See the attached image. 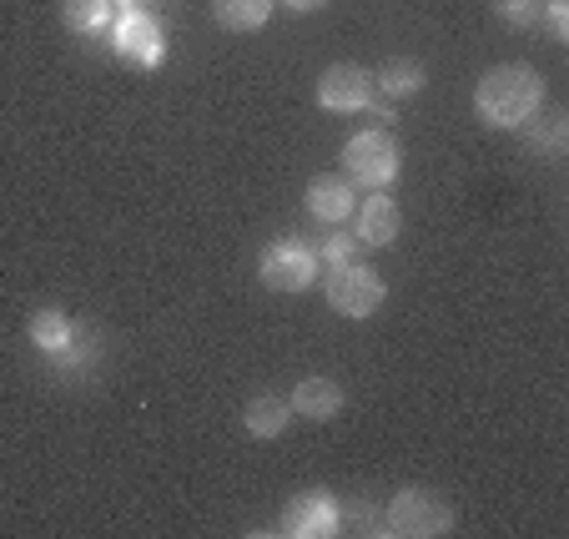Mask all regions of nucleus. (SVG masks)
<instances>
[{"label": "nucleus", "mask_w": 569, "mask_h": 539, "mask_svg": "<svg viewBox=\"0 0 569 539\" xmlns=\"http://www.w3.org/2000/svg\"><path fill=\"white\" fill-rule=\"evenodd\" d=\"M545 107V76L535 66H495L473 87V117L495 131H515Z\"/></svg>", "instance_id": "f257e3e1"}, {"label": "nucleus", "mask_w": 569, "mask_h": 539, "mask_svg": "<svg viewBox=\"0 0 569 539\" xmlns=\"http://www.w3.org/2000/svg\"><path fill=\"white\" fill-rule=\"evenodd\" d=\"M449 529H453V509L433 489H398L383 509V535L398 539H433L449 535Z\"/></svg>", "instance_id": "f03ea898"}, {"label": "nucleus", "mask_w": 569, "mask_h": 539, "mask_svg": "<svg viewBox=\"0 0 569 539\" xmlns=\"http://www.w3.org/2000/svg\"><path fill=\"white\" fill-rule=\"evenodd\" d=\"M398 162L403 157H398L393 131H358L343 147V177L353 187H368V192H383L398 177Z\"/></svg>", "instance_id": "7ed1b4c3"}, {"label": "nucleus", "mask_w": 569, "mask_h": 539, "mask_svg": "<svg viewBox=\"0 0 569 539\" xmlns=\"http://www.w3.org/2000/svg\"><path fill=\"white\" fill-rule=\"evenodd\" d=\"M318 268H322L318 252L302 238L268 242L258 258V278H262V288H272V292H308L312 282H318Z\"/></svg>", "instance_id": "20e7f679"}, {"label": "nucleus", "mask_w": 569, "mask_h": 539, "mask_svg": "<svg viewBox=\"0 0 569 539\" xmlns=\"http://www.w3.org/2000/svg\"><path fill=\"white\" fill-rule=\"evenodd\" d=\"M388 298V282L368 262H343L328 268V308L343 318H373Z\"/></svg>", "instance_id": "39448f33"}, {"label": "nucleus", "mask_w": 569, "mask_h": 539, "mask_svg": "<svg viewBox=\"0 0 569 539\" xmlns=\"http://www.w3.org/2000/svg\"><path fill=\"white\" fill-rule=\"evenodd\" d=\"M111 51L131 71H157L161 56H167V31H161V21L151 11H121L111 21Z\"/></svg>", "instance_id": "423d86ee"}, {"label": "nucleus", "mask_w": 569, "mask_h": 539, "mask_svg": "<svg viewBox=\"0 0 569 539\" xmlns=\"http://www.w3.org/2000/svg\"><path fill=\"white\" fill-rule=\"evenodd\" d=\"M338 529H343V505L328 489H302L282 509V535H292V539H328Z\"/></svg>", "instance_id": "0eeeda50"}, {"label": "nucleus", "mask_w": 569, "mask_h": 539, "mask_svg": "<svg viewBox=\"0 0 569 539\" xmlns=\"http://www.w3.org/2000/svg\"><path fill=\"white\" fill-rule=\"evenodd\" d=\"M318 107L322 111H338V117H353V111L373 107V76L363 66H328L318 81Z\"/></svg>", "instance_id": "6e6552de"}, {"label": "nucleus", "mask_w": 569, "mask_h": 539, "mask_svg": "<svg viewBox=\"0 0 569 539\" xmlns=\"http://www.w3.org/2000/svg\"><path fill=\"white\" fill-rule=\"evenodd\" d=\"M398 227H403V217H398V202L388 192H368L363 202L353 207L358 248H388V242L398 238Z\"/></svg>", "instance_id": "1a4fd4ad"}, {"label": "nucleus", "mask_w": 569, "mask_h": 539, "mask_svg": "<svg viewBox=\"0 0 569 539\" xmlns=\"http://www.w3.org/2000/svg\"><path fill=\"white\" fill-rule=\"evenodd\" d=\"M353 207H358V192H353V182L348 177H312L308 182V212L318 217V222H328V227H338V222H348L353 217Z\"/></svg>", "instance_id": "9d476101"}, {"label": "nucleus", "mask_w": 569, "mask_h": 539, "mask_svg": "<svg viewBox=\"0 0 569 539\" xmlns=\"http://www.w3.org/2000/svg\"><path fill=\"white\" fill-rule=\"evenodd\" d=\"M26 338H31V348H36V353H51V358H61L66 348H71L81 333H76V323L61 313V308H36V313H31V323H26Z\"/></svg>", "instance_id": "9b49d317"}, {"label": "nucleus", "mask_w": 569, "mask_h": 539, "mask_svg": "<svg viewBox=\"0 0 569 539\" xmlns=\"http://www.w3.org/2000/svg\"><path fill=\"white\" fill-rule=\"evenodd\" d=\"M288 403L302 419H333V413L343 409V389H338L333 378H302Z\"/></svg>", "instance_id": "f8f14e48"}, {"label": "nucleus", "mask_w": 569, "mask_h": 539, "mask_svg": "<svg viewBox=\"0 0 569 539\" xmlns=\"http://www.w3.org/2000/svg\"><path fill=\"white\" fill-rule=\"evenodd\" d=\"M272 6H278V0H212V16L222 31L248 36V31H262V26L272 21Z\"/></svg>", "instance_id": "ddd939ff"}, {"label": "nucleus", "mask_w": 569, "mask_h": 539, "mask_svg": "<svg viewBox=\"0 0 569 539\" xmlns=\"http://www.w3.org/2000/svg\"><path fill=\"white\" fill-rule=\"evenodd\" d=\"M288 419H292V403L278 399V393H258V399L248 403V413H242L252 439H278V433L288 429Z\"/></svg>", "instance_id": "4468645a"}, {"label": "nucleus", "mask_w": 569, "mask_h": 539, "mask_svg": "<svg viewBox=\"0 0 569 539\" xmlns=\"http://www.w3.org/2000/svg\"><path fill=\"white\" fill-rule=\"evenodd\" d=\"M111 16H117V6L111 0H61V21L71 36H97L111 26Z\"/></svg>", "instance_id": "2eb2a0df"}, {"label": "nucleus", "mask_w": 569, "mask_h": 539, "mask_svg": "<svg viewBox=\"0 0 569 539\" xmlns=\"http://www.w3.org/2000/svg\"><path fill=\"white\" fill-rule=\"evenodd\" d=\"M423 81H429V76H423L419 61H388L383 71L373 76V91H383V97L398 101V97H419Z\"/></svg>", "instance_id": "dca6fc26"}, {"label": "nucleus", "mask_w": 569, "mask_h": 539, "mask_svg": "<svg viewBox=\"0 0 569 539\" xmlns=\"http://www.w3.org/2000/svg\"><path fill=\"white\" fill-rule=\"evenodd\" d=\"M529 127V151L535 157H559L569 141V121L565 117H545V121H525Z\"/></svg>", "instance_id": "f3484780"}, {"label": "nucleus", "mask_w": 569, "mask_h": 539, "mask_svg": "<svg viewBox=\"0 0 569 539\" xmlns=\"http://www.w3.org/2000/svg\"><path fill=\"white\" fill-rule=\"evenodd\" d=\"M539 11H545V0H495V16H499L505 26H515V31L535 26Z\"/></svg>", "instance_id": "a211bd4d"}, {"label": "nucleus", "mask_w": 569, "mask_h": 539, "mask_svg": "<svg viewBox=\"0 0 569 539\" xmlns=\"http://www.w3.org/2000/svg\"><path fill=\"white\" fill-rule=\"evenodd\" d=\"M318 262H328V268L358 262V238H353V232H328V242L318 248Z\"/></svg>", "instance_id": "6ab92c4d"}, {"label": "nucleus", "mask_w": 569, "mask_h": 539, "mask_svg": "<svg viewBox=\"0 0 569 539\" xmlns=\"http://www.w3.org/2000/svg\"><path fill=\"white\" fill-rule=\"evenodd\" d=\"M545 21L555 41H569V0H545Z\"/></svg>", "instance_id": "aec40b11"}, {"label": "nucleus", "mask_w": 569, "mask_h": 539, "mask_svg": "<svg viewBox=\"0 0 569 539\" xmlns=\"http://www.w3.org/2000/svg\"><path fill=\"white\" fill-rule=\"evenodd\" d=\"M322 0H288V11H318Z\"/></svg>", "instance_id": "412c9836"}, {"label": "nucleus", "mask_w": 569, "mask_h": 539, "mask_svg": "<svg viewBox=\"0 0 569 539\" xmlns=\"http://www.w3.org/2000/svg\"><path fill=\"white\" fill-rule=\"evenodd\" d=\"M111 6H117V11H147L141 0H111Z\"/></svg>", "instance_id": "4be33fe9"}]
</instances>
